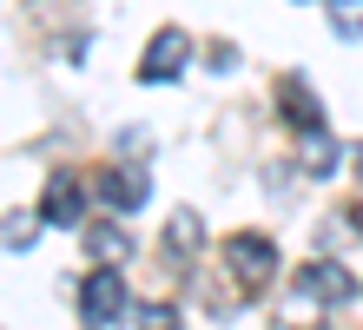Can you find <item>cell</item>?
Returning <instances> with one entry per match:
<instances>
[{
    "label": "cell",
    "instance_id": "cell-1",
    "mask_svg": "<svg viewBox=\"0 0 363 330\" xmlns=\"http://www.w3.org/2000/svg\"><path fill=\"white\" fill-rule=\"evenodd\" d=\"M350 291H357V284H350V271H344L337 258H311L304 271L291 277V291H284V304H277V317H284L291 330H317V324L337 311V304H350Z\"/></svg>",
    "mask_w": 363,
    "mask_h": 330
},
{
    "label": "cell",
    "instance_id": "cell-2",
    "mask_svg": "<svg viewBox=\"0 0 363 330\" xmlns=\"http://www.w3.org/2000/svg\"><path fill=\"white\" fill-rule=\"evenodd\" d=\"M119 317H133V291H125L119 264H93L79 277V324L86 330H113Z\"/></svg>",
    "mask_w": 363,
    "mask_h": 330
},
{
    "label": "cell",
    "instance_id": "cell-3",
    "mask_svg": "<svg viewBox=\"0 0 363 330\" xmlns=\"http://www.w3.org/2000/svg\"><path fill=\"white\" fill-rule=\"evenodd\" d=\"M225 264H231V277H238L245 291H264V284H277V238L231 231L225 238Z\"/></svg>",
    "mask_w": 363,
    "mask_h": 330
},
{
    "label": "cell",
    "instance_id": "cell-4",
    "mask_svg": "<svg viewBox=\"0 0 363 330\" xmlns=\"http://www.w3.org/2000/svg\"><path fill=\"white\" fill-rule=\"evenodd\" d=\"M185 60H191V33L185 27H159L152 40H145V53H139V79L145 86H165V79L185 73Z\"/></svg>",
    "mask_w": 363,
    "mask_h": 330
},
{
    "label": "cell",
    "instance_id": "cell-5",
    "mask_svg": "<svg viewBox=\"0 0 363 330\" xmlns=\"http://www.w3.org/2000/svg\"><path fill=\"white\" fill-rule=\"evenodd\" d=\"M277 119H284L291 132L324 126V99L311 93V79H304V73H277Z\"/></svg>",
    "mask_w": 363,
    "mask_h": 330
},
{
    "label": "cell",
    "instance_id": "cell-6",
    "mask_svg": "<svg viewBox=\"0 0 363 330\" xmlns=\"http://www.w3.org/2000/svg\"><path fill=\"white\" fill-rule=\"evenodd\" d=\"M93 192H99V205H113L125 218V211H139L145 198H152V179H145L139 165H106L99 179H93Z\"/></svg>",
    "mask_w": 363,
    "mask_h": 330
},
{
    "label": "cell",
    "instance_id": "cell-7",
    "mask_svg": "<svg viewBox=\"0 0 363 330\" xmlns=\"http://www.w3.org/2000/svg\"><path fill=\"white\" fill-rule=\"evenodd\" d=\"M40 218H47V225L79 231V218H86V185H79L73 172H53L47 192H40Z\"/></svg>",
    "mask_w": 363,
    "mask_h": 330
},
{
    "label": "cell",
    "instance_id": "cell-8",
    "mask_svg": "<svg viewBox=\"0 0 363 330\" xmlns=\"http://www.w3.org/2000/svg\"><path fill=\"white\" fill-rule=\"evenodd\" d=\"M159 251H165V264H179V271H185V264L205 251V225H199V211H191V205H179L172 218H165V238H159Z\"/></svg>",
    "mask_w": 363,
    "mask_h": 330
},
{
    "label": "cell",
    "instance_id": "cell-9",
    "mask_svg": "<svg viewBox=\"0 0 363 330\" xmlns=\"http://www.w3.org/2000/svg\"><path fill=\"white\" fill-rule=\"evenodd\" d=\"M337 165H344V145H337V132H330V126L297 132V172H304V179H330Z\"/></svg>",
    "mask_w": 363,
    "mask_h": 330
},
{
    "label": "cell",
    "instance_id": "cell-10",
    "mask_svg": "<svg viewBox=\"0 0 363 330\" xmlns=\"http://www.w3.org/2000/svg\"><path fill=\"white\" fill-rule=\"evenodd\" d=\"M86 251H93V264H125L133 258V231H119L113 218H106V225H86Z\"/></svg>",
    "mask_w": 363,
    "mask_h": 330
},
{
    "label": "cell",
    "instance_id": "cell-11",
    "mask_svg": "<svg viewBox=\"0 0 363 330\" xmlns=\"http://www.w3.org/2000/svg\"><path fill=\"white\" fill-rule=\"evenodd\" d=\"M40 225H47L40 205H33V211H7V218H0V245H7V251H27L33 238H40Z\"/></svg>",
    "mask_w": 363,
    "mask_h": 330
},
{
    "label": "cell",
    "instance_id": "cell-12",
    "mask_svg": "<svg viewBox=\"0 0 363 330\" xmlns=\"http://www.w3.org/2000/svg\"><path fill=\"white\" fill-rule=\"evenodd\" d=\"M133 324L139 330H185V317H179V304H133Z\"/></svg>",
    "mask_w": 363,
    "mask_h": 330
},
{
    "label": "cell",
    "instance_id": "cell-13",
    "mask_svg": "<svg viewBox=\"0 0 363 330\" xmlns=\"http://www.w3.org/2000/svg\"><path fill=\"white\" fill-rule=\"evenodd\" d=\"M211 66H218V73H231V66H238V47H225V40H218V47H211Z\"/></svg>",
    "mask_w": 363,
    "mask_h": 330
},
{
    "label": "cell",
    "instance_id": "cell-14",
    "mask_svg": "<svg viewBox=\"0 0 363 330\" xmlns=\"http://www.w3.org/2000/svg\"><path fill=\"white\" fill-rule=\"evenodd\" d=\"M350 225H357V238H363V198H357V205H350Z\"/></svg>",
    "mask_w": 363,
    "mask_h": 330
},
{
    "label": "cell",
    "instance_id": "cell-15",
    "mask_svg": "<svg viewBox=\"0 0 363 330\" xmlns=\"http://www.w3.org/2000/svg\"><path fill=\"white\" fill-rule=\"evenodd\" d=\"M350 159H357V179H363V145H357V152H350Z\"/></svg>",
    "mask_w": 363,
    "mask_h": 330
}]
</instances>
